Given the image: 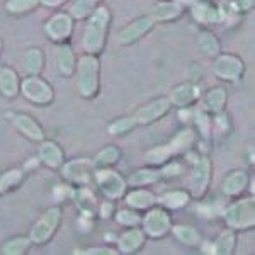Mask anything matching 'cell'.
Wrapping results in <instances>:
<instances>
[{
  "mask_svg": "<svg viewBox=\"0 0 255 255\" xmlns=\"http://www.w3.org/2000/svg\"><path fill=\"white\" fill-rule=\"evenodd\" d=\"M209 119H208V116L204 113H197V125H199V128H201V133L204 134V136H208L209 134Z\"/></svg>",
  "mask_w": 255,
  "mask_h": 255,
  "instance_id": "f35d334b",
  "label": "cell"
},
{
  "mask_svg": "<svg viewBox=\"0 0 255 255\" xmlns=\"http://www.w3.org/2000/svg\"><path fill=\"white\" fill-rule=\"evenodd\" d=\"M247 180H249V175H247L245 172H242V170L233 172L232 175L226 177V180L223 182L225 194H228V196L240 194V192L244 191L245 186H247Z\"/></svg>",
  "mask_w": 255,
  "mask_h": 255,
  "instance_id": "e0dca14e",
  "label": "cell"
},
{
  "mask_svg": "<svg viewBox=\"0 0 255 255\" xmlns=\"http://www.w3.org/2000/svg\"><path fill=\"white\" fill-rule=\"evenodd\" d=\"M39 0H9L5 5V9L12 12V14H22V12L31 10L32 7H36Z\"/></svg>",
  "mask_w": 255,
  "mask_h": 255,
  "instance_id": "836d02e7",
  "label": "cell"
},
{
  "mask_svg": "<svg viewBox=\"0 0 255 255\" xmlns=\"http://www.w3.org/2000/svg\"><path fill=\"white\" fill-rule=\"evenodd\" d=\"M92 168L94 163H90V160H72L63 167V175L72 182L87 184L90 180V175H92Z\"/></svg>",
  "mask_w": 255,
  "mask_h": 255,
  "instance_id": "30bf717a",
  "label": "cell"
},
{
  "mask_svg": "<svg viewBox=\"0 0 255 255\" xmlns=\"http://www.w3.org/2000/svg\"><path fill=\"white\" fill-rule=\"evenodd\" d=\"M192 10H194V17L201 22H216L223 17L220 9H213L211 5L203 2H196L192 3Z\"/></svg>",
  "mask_w": 255,
  "mask_h": 255,
  "instance_id": "d6986e66",
  "label": "cell"
},
{
  "mask_svg": "<svg viewBox=\"0 0 255 255\" xmlns=\"http://www.w3.org/2000/svg\"><path fill=\"white\" fill-rule=\"evenodd\" d=\"M174 155V150H172V146L170 145H167V146H157V148H153V150H150L146 153V160L148 162H151V163H163V162H167L168 158Z\"/></svg>",
  "mask_w": 255,
  "mask_h": 255,
  "instance_id": "4dcf8cb0",
  "label": "cell"
},
{
  "mask_svg": "<svg viewBox=\"0 0 255 255\" xmlns=\"http://www.w3.org/2000/svg\"><path fill=\"white\" fill-rule=\"evenodd\" d=\"M22 92L29 101L36 104H49L53 101V90L43 79H38L36 75L29 77L22 82Z\"/></svg>",
  "mask_w": 255,
  "mask_h": 255,
  "instance_id": "5b68a950",
  "label": "cell"
},
{
  "mask_svg": "<svg viewBox=\"0 0 255 255\" xmlns=\"http://www.w3.org/2000/svg\"><path fill=\"white\" fill-rule=\"evenodd\" d=\"M174 235L186 245H196L197 242H199V233H197L194 228H191V226H184V225L175 226Z\"/></svg>",
  "mask_w": 255,
  "mask_h": 255,
  "instance_id": "f546056e",
  "label": "cell"
},
{
  "mask_svg": "<svg viewBox=\"0 0 255 255\" xmlns=\"http://www.w3.org/2000/svg\"><path fill=\"white\" fill-rule=\"evenodd\" d=\"M109 22V10L106 7H99L90 17L87 27L84 32V48L89 53L101 51L102 44H104L106 36V26Z\"/></svg>",
  "mask_w": 255,
  "mask_h": 255,
  "instance_id": "6da1fadb",
  "label": "cell"
},
{
  "mask_svg": "<svg viewBox=\"0 0 255 255\" xmlns=\"http://www.w3.org/2000/svg\"><path fill=\"white\" fill-rule=\"evenodd\" d=\"M128 204L131 208H136V209H145V208H150L155 204V196L148 191H133L129 196L126 197Z\"/></svg>",
  "mask_w": 255,
  "mask_h": 255,
  "instance_id": "7402d4cb",
  "label": "cell"
},
{
  "mask_svg": "<svg viewBox=\"0 0 255 255\" xmlns=\"http://www.w3.org/2000/svg\"><path fill=\"white\" fill-rule=\"evenodd\" d=\"M92 9H94L92 0H77L72 5V14L73 17L82 19V17H87L89 14H92Z\"/></svg>",
  "mask_w": 255,
  "mask_h": 255,
  "instance_id": "d590c367",
  "label": "cell"
},
{
  "mask_svg": "<svg viewBox=\"0 0 255 255\" xmlns=\"http://www.w3.org/2000/svg\"><path fill=\"white\" fill-rule=\"evenodd\" d=\"M39 2H43L44 5H48V7H55V5H60V3H63L65 0H39Z\"/></svg>",
  "mask_w": 255,
  "mask_h": 255,
  "instance_id": "7bdbcfd3",
  "label": "cell"
},
{
  "mask_svg": "<svg viewBox=\"0 0 255 255\" xmlns=\"http://www.w3.org/2000/svg\"><path fill=\"white\" fill-rule=\"evenodd\" d=\"M225 102H226V92L225 89L221 87H215L208 92L206 96V104L208 108L213 111V113H221L225 108Z\"/></svg>",
  "mask_w": 255,
  "mask_h": 255,
  "instance_id": "d4e9b609",
  "label": "cell"
},
{
  "mask_svg": "<svg viewBox=\"0 0 255 255\" xmlns=\"http://www.w3.org/2000/svg\"><path fill=\"white\" fill-rule=\"evenodd\" d=\"M151 27H153V19H151V17H141V19L134 20L133 24H129L125 31L119 32L118 41L121 44H131V43H134L136 39L141 38L143 34H146Z\"/></svg>",
  "mask_w": 255,
  "mask_h": 255,
  "instance_id": "4fadbf2b",
  "label": "cell"
},
{
  "mask_svg": "<svg viewBox=\"0 0 255 255\" xmlns=\"http://www.w3.org/2000/svg\"><path fill=\"white\" fill-rule=\"evenodd\" d=\"M143 226H145V232L150 237H153V238L163 237L168 232V228H170V216H168L163 209L155 208L145 216Z\"/></svg>",
  "mask_w": 255,
  "mask_h": 255,
  "instance_id": "52a82bcc",
  "label": "cell"
},
{
  "mask_svg": "<svg viewBox=\"0 0 255 255\" xmlns=\"http://www.w3.org/2000/svg\"><path fill=\"white\" fill-rule=\"evenodd\" d=\"M197 97V87L196 85H180L172 92L170 101L177 106H187Z\"/></svg>",
  "mask_w": 255,
  "mask_h": 255,
  "instance_id": "44dd1931",
  "label": "cell"
},
{
  "mask_svg": "<svg viewBox=\"0 0 255 255\" xmlns=\"http://www.w3.org/2000/svg\"><path fill=\"white\" fill-rule=\"evenodd\" d=\"M84 254H97V255H114L116 250L113 249H90V250H85Z\"/></svg>",
  "mask_w": 255,
  "mask_h": 255,
  "instance_id": "ab89813d",
  "label": "cell"
},
{
  "mask_svg": "<svg viewBox=\"0 0 255 255\" xmlns=\"http://www.w3.org/2000/svg\"><path fill=\"white\" fill-rule=\"evenodd\" d=\"M226 223L232 228H247L255 223V204L254 199H244L238 201L237 204L230 206L225 213Z\"/></svg>",
  "mask_w": 255,
  "mask_h": 255,
  "instance_id": "3957f363",
  "label": "cell"
},
{
  "mask_svg": "<svg viewBox=\"0 0 255 255\" xmlns=\"http://www.w3.org/2000/svg\"><path fill=\"white\" fill-rule=\"evenodd\" d=\"M119 158V150L116 146H106L96 157V165H109Z\"/></svg>",
  "mask_w": 255,
  "mask_h": 255,
  "instance_id": "e575fe53",
  "label": "cell"
},
{
  "mask_svg": "<svg viewBox=\"0 0 255 255\" xmlns=\"http://www.w3.org/2000/svg\"><path fill=\"white\" fill-rule=\"evenodd\" d=\"M97 186L104 192L106 196L111 197V199H118L125 194L126 191V184L123 180V177L114 170H101L97 174Z\"/></svg>",
  "mask_w": 255,
  "mask_h": 255,
  "instance_id": "8992f818",
  "label": "cell"
},
{
  "mask_svg": "<svg viewBox=\"0 0 255 255\" xmlns=\"http://www.w3.org/2000/svg\"><path fill=\"white\" fill-rule=\"evenodd\" d=\"M143 233L139 230H131V232H126L123 233L121 238H119V250L125 254H129V252H134L138 250L139 247L143 245Z\"/></svg>",
  "mask_w": 255,
  "mask_h": 255,
  "instance_id": "ac0fdd59",
  "label": "cell"
},
{
  "mask_svg": "<svg viewBox=\"0 0 255 255\" xmlns=\"http://www.w3.org/2000/svg\"><path fill=\"white\" fill-rule=\"evenodd\" d=\"M29 244H31V240H27V238H14V240H9L5 245H3L2 252L7 255L24 254L27 249H29Z\"/></svg>",
  "mask_w": 255,
  "mask_h": 255,
  "instance_id": "1f68e13d",
  "label": "cell"
},
{
  "mask_svg": "<svg viewBox=\"0 0 255 255\" xmlns=\"http://www.w3.org/2000/svg\"><path fill=\"white\" fill-rule=\"evenodd\" d=\"M160 175H162V172L145 168V170H138L136 174L131 175L129 184H131V186H143V184H150V182H155V180H158Z\"/></svg>",
  "mask_w": 255,
  "mask_h": 255,
  "instance_id": "83f0119b",
  "label": "cell"
},
{
  "mask_svg": "<svg viewBox=\"0 0 255 255\" xmlns=\"http://www.w3.org/2000/svg\"><path fill=\"white\" fill-rule=\"evenodd\" d=\"M150 14H151L150 15L151 19L170 20V19L179 17V15L182 14V7H180L179 2H160L151 7Z\"/></svg>",
  "mask_w": 255,
  "mask_h": 255,
  "instance_id": "9a60e30c",
  "label": "cell"
},
{
  "mask_svg": "<svg viewBox=\"0 0 255 255\" xmlns=\"http://www.w3.org/2000/svg\"><path fill=\"white\" fill-rule=\"evenodd\" d=\"M60 218H61L60 208L48 209L38 223L32 226L31 242H34V244H44L46 240H49L53 233H55L56 226H58V223H60Z\"/></svg>",
  "mask_w": 255,
  "mask_h": 255,
  "instance_id": "277c9868",
  "label": "cell"
},
{
  "mask_svg": "<svg viewBox=\"0 0 255 255\" xmlns=\"http://www.w3.org/2000/svg\"><path fill=\"white\" fill-rule=\"evenodd\" d=\"M73 22L68 14H56L46 22V32L51 39L63 41L72 34Z\"/></svg>",
  "mask_w": 255,
  "mask_h": 255,
  "instance_id": "8fae6325",
  "label": "cell"
},
{
  "mask_svg": "<svg viewBox=\"0 0 255 255\" xmlns=\"http://www.w3.org/2000/svg\"><path fill=\"white\" fill-rule=\"evenodd\" d=\"M118 223L126 225V226H136L139 223V216L138 213L129 211V209H123L118 213Z\"/></svg>",
  "mask_w": 255,
  "mask_h": 255,
  "instance_id": "74e56055",
  "label": "cell"
},
{
  "mask_svg": "<svg viewBox=\"0 0 255 255\" xmlns=\"http://www.w3.org/2000/svg\"><path fill=\"white\" fill-rule=\"evenodd\" d=\"M244 72V63L233 55L218 56L215 63V73L225 80H238Z\"/></svg>",
  "mask_w": 255,
  "mask_h": 255,
  "instance_id": "9c48e42d",
  "label": "cell"
},
{
  "mask_svg": "<svg viewBox=\"0 0 255 255\" xmlns=\"http://www.w3.org/2000/svg\"><path fill=\"white\" fill-rule=\"evenodd\" d=\"M39 158L43 160L48 167L56 168L63 163V151H61V148L56 145V143L44 141L39 150Z\"/></svg>",
  "mask_w": 255,
  "mask_h": 255,
  "instance_id": "2e32d148",
  "label": "cell"
},
{
  "mask_svg": "<svg viewBox=\"0 0 255 255\" xmlns=\"http://www.w3.org/2000/svg\"><path fill=\"white\" fill-rule=\"evenodd\" d=\"M43 67V53L38 48H31L26 53V70L31 75H36Z\"/></svg>",
  "mask_w": 255,
  "mask_h": 255,
  "instance_id": "f1b7e54d",
  "label": "cell"
},
{
  "mask_svg": "<svg viewBox=\"0 0 255 255\" xmlns=\"http://www.w3.org/2000/svg\"><path fill=\"white\" fill-rule=\"evenodd\" d=\"M17 89L19 84L15 72H12L10 68H3L0 72V90H2V94L7 97H14L17 94Z\"/></svg>",
  "mask_w": 255,
  "mask_h": 255,
  "instance_id": "ffe728a7",
  "label": "cell"
},
{
  "mask_svg": "<svg viewBox=\"0 0 255 255\" xmlns=\"http://www.w3.org/2000/svg\"><path fill=\"white\" fill-rule=\"evenodd\" d=\"M0 48H2V43H0Z\"/></svg>",
  "mask_w": 255,
  "mask_h": 255,
  "instance_id": "f6af8a7d",
  "label": "cell"
},
{
  "mask_svg": "<svg viewBox=\"0 0 255 255\" xmlns=\"http://www.w3.org/2000/svg\"><path fill=\"white\" fill-rule=\"evenodd\" d=\"M175 2H184V3H196V0H175Z\"/></svg>",
  "mask_w": 255,
  "mask_h": 255,
  "instance_id": "ee69618b",
  "label": "cell"
},
{
  "mask_svg": "<svg viewBox=\"0 0 255 255\" xmlns=\"http://www.w3.org/2000/svg\"><path fill=\"white\" fill-rule=\"evenodd\" d=\"M209 175H211V163L206 157L199 158L194 163L192 168V175H191V191L194 197H201L204 194L209 182Z\"/></svg>",
  "mask_w": 255,
  "mask_h": 255,
  "instance_id": "ba28073f",
  "label": "cell"
},
{
  "mask_svg": "<svg viewBox=\"0 0 255 255\" xmlns=\"http://www.w3.org/2000/svg\"><path fill=\"white\" fill-rule=\"evenodd\" d=\"M233 3H235V7L238 10H247L252 7V0H235Z\"/></svg>",
  "mask_w": 255,
  "mask_h": 255,
  "instance_id": "60d3db41",
  "label": "cell"
},
{
  "mask_svg": "<svg viewBox=\"0 0 255 255\" xmlns=\"http://www.w3.org/2000/svg\"><path fill=\"white\" fill-rule=\"evenodd\" d=\"M99 87V60L96 56H84L79 63V90L82 97H94Z\"/></svg>",
  "mask_w": 255,
  "mask_h": 255,
  "instance_id": "7a4b0ae2",
  "label": "cell"
},
{
  "mask_svg": "<svg viewBox=\"0 0 255 255\" xmlns=\"http://www.w3.org/2000/svg\"><path fill=\"white\" fill-rule=\"evenodd\" d=\"M58 68L63 75H72L73 68H75V58H73V51L70 46H60L58 48Z\"/></svg>",
  "mask_w": 255,
  "mask_h": 255,
  "instance_id": "603a6c76",
  "label": "cell"
},
{
  "mask_svg": "<svg viewBox=\"0 0 255 255\" xmlns=\"http://www.w3.org/2000/svg\"><path fill=\"white\" fill-rule=\"evenodd\" d=\"M197 44H199L201 51H204L209 56H218V53H220V43L211 32H201Z\"/></svg>",
  "mask_w": 255,
  "mask_h": 255,
  "instance_id": "4316f807",
  "label": "cell"
},
{
  "mask_svg": "<svg viewBox=\"0 0 255 255\" xmlns=\"http://www.w3.org/2000/svg\"><path fill=\"white\" fill-rule=\"evenodd\" d=\"M14 125L20 133L26 134L27 138L34 139V141H43L44 139V133L39 128V125L32 118L26 116V114H17V116H14Z\"/></svg>",
  "mask_w": 255,
  "mask_h": 255,
  "instance_id": "5bb4252c",
  "label": "cell"
},
{
  "mask_svg": "<svg viewBox=\"0 0 255 255\" xmlns=\"http://www.w3.org/2000/svg\"><path fill=\"white\" fill-rule=\"evenodd\" d=\"M160 203L167 208L179 209V208H184L189 203V194L187 192H182V191H172V192H167V194H163L160 197Z\"/></svg>",
  "mask_w": 255,
  "mask_h": 255,
  "instance_id": "cb8c5ba5",
  "label": "cell"
},
{
  "mask_svg": "<svg viewBox=\"0 0 255 255\" xmlns=\"http://www.w3.org/2000/svg\"><path fill=\"white\" fill-rule=\"evenodd\" d=\"M134 125H136V121H134V118L118 119L116 123H113V125L109 126V133H113V134L125 133V131H128V129H129V128H133Z\"/></svg>",
  "mask_w": 255,
  "mask_h": 255,
  "instance_id": "8d00e7d4",
  "label": "cell"
},
{
  "mask_svg": "<svg viewBox=\"0 0 255 255\" xmlns=\"http://www.w3.org/2000/svg\"><path fill=\"white\" fill-rule=\"evenodd\" d=\"M233 247H235V233L232 230H226L220 235V238L215 244V250L213 252L221 254V255H228L233 252Z\"/></svg>",
  "mask_w": 255,
  "mask_h": 255,
  "instance_id": "484cf974",
  "label": "cell"
},
{
  "mask_svg": "<svg viewBox=\"0 0 255 255\" xmlns=\"http://www.w3.org/2000/svg\"><path fill=\"white\" fill-rule=\"evenodd\" d=\"M111 211H113V204H109V203L102 204V216L108 218V215H111Z\"/></svg>",
  "mask_w": 255,
  "mask_h": 255,
  "instance_id": "b9f144b4",
  "label": "cell"
},
{
  "mask_svg": "<svg viewBox=\"0 0 255 255\" xmlns=\"http://www.w3.org/2000/svg\"><path fill=\"white\" fill-rule=\"evenodd\" d=\"M22 179V172L14 168V170L5 172L2 177H0V192H7L9 189H12L14 186H17Z\"/></svg>",
  "mask_w": 255,
  "mask_h": 255,
  "instance_id": "d6a6232c",
  "label": "cell"
},
{
  "mask_svg": "<svg viewBox=\"0 0 255 255\" xmlns=\"http://www.w3.org/2000/svg\"><path fill=\"white\" fill-rule=\"evenodd\" d=\"M168 109H170V101L168 99H158V101H153L150 104L143 106L133 118L139 125H146V123H151L155 119L162 118Z\"/></svg>",
  "mask_w": 255,
  "mask_h": 255,
  "instance_id": "7c38bea8",
  "label": "cell"
}]
</instances>
